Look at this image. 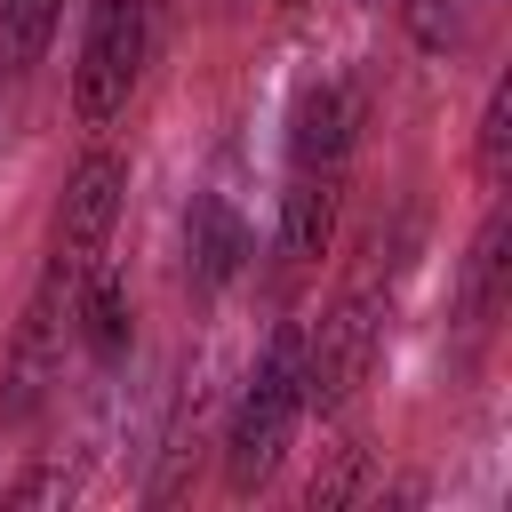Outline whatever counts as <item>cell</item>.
Returning a JSON list of instances; mask_svg holds the SVG:
<instances>
[{"label": "cell", "instance_id": "obj_8", "mask_svg": "<svg viewBox=\"0 0 512 512\" xmlns=\"http://www.w3.org/2000/svg\"><path fill=\"white\" fill-rule=\"evenodd\" d=\"M328 240H336V176L320 168H304L288 192H280V256L288 264H312V256H328Z\"/></svg>", "mask_w": 512, "mask_h": 512}, {"label": "cell", "instance_id": "obj_6", "mask_svg": "<svg viewBox=\"0 0 512 512\" xmlns=\"http://www.w3.org/2000/svg\"><path fill=\"white\" fill-rule=\"evenodd\" d=\"M240 264H248V224H240V208L216 200V192H200V200L184 208V272H192V288H224Z\"/></svg>", "mask_w": 512, "mask_h": 512}, {"label": "cell", "instance_id": "obj_11", "mask_svg": "<svg viewBox=\"0 0 512 512\" xmlns=\"http://www.w3.org/2000/svg\"><path fill=\"white\" fill-rule=\"evenodd\" d=\"M504 208L480 224V240H472V264H464V320H488L496 312V280H504Z\"/></svg>", "mask_w": 512, "mask_h": 512}, {"label": "cell", "instance_id": "obj_9", "mask_svg": "<svg viewBox=\"0 0 512 512\" xmlns=\"http://www.w3.org/2000/svg\"><path fill=\"white\" fill-rule=\"evenodd\" d=\"M72 320H80V336H88L96 360H120V352H128V280H120L104 256L88 264V280H80V296H72Z\"/></svg>", "mask_w": 512, "mask_h": 512}, {"label": "cell", "instance_id": "obj_7", "mask_svg": "<svg viewBox=\"0 0 512 512\" xmlns=\"http://www.w3.org/2000/svg\"><path fill=\"white\" fill-rule=\"evenodd\" d=\"M352 120H360L352 88H304V96H296V128H288L296 168H336V160L352 152Z\"/></svg>", "mask_w": 512, "mask_h": 512}, {"label": "cell", "instance_id": "obj_3", "mask_svg": "<svg viewBox=\"0 0 512 512\" xmlns=\"http://www.w3.org/2000/svg\"><path fill=\"white\" fill-rule=\"evenodd\" d=\"M72 296H80V280L48 256V272H40V288H32V304H24V320H16V344H8V392H0V416H32L40 408V392L56 384V368H64V328H72Z\"/></svg>", "mask_w": 512, "mask_h": 512}, {"label": "cell", "instance_id": "obj_4", "mask_svg": "<svg viewBox=\"0 0 512 512\" xmlns=\"http://www.w3.org/2000/svg\"><path fill=\"white\" fill-rule=\"evenodd\" d=\"M120 200H128V160L120 152H88L72 176H64V200H56V264L72 280H88V264L104 256L112 224H120Z\"/></svg>", "mask_w": 512, "mask_h": 512}, {"label": "cell", "instance_id": "obj_10", "mask_svg": "<svg viewBox=\"0 0 512 512\" xmlns=\"http://www.w3.org/2000/svg\"><path fill=\"white\" fill-rule=\"evenodd\" d=\"M56 40V0H0V72H32Z\"/></svg>", "mask_w": 512, "mask_h": 512}, {"label": "cell", "instance_id": "obj_12", "mask_svg": "<svg viewBox=\"0 0 512 512\" xmlns=\"http://www.w3.org/2000/svg\"><path fill=\"white\" fill-rule=\"evenodd\" d=\"M400 16H408V40H416L424 56H448V48L472 32V0H408Z\"/></svg>", "mask_w": 512, "mask_h": 512}, {"label": "cell", "instance_id": "obj_5", "mask_svg": "<svg viewBox=\"0 0 512 512\" xmlns=\"http://www.w3.org/2000/svg\"><path fill=\"white\" fill-rule=\"evenodd\" d=\"M376 336H384V304H376L368 288H360V296H344V304L304 336V408H336V400L368 376Z\"/></svg>", "mask_w": 512, "mask_h": 512}, {"label": "cell", "instance_id": "obj_2", "mask_svg": "<svg viewBox=\"0 0 512 512\" xmlns=\"http://www.w3.org/2000/svg\"><path fill=\"white\" fill-rule=\"evenodd\" d=\"M144 64V0H88V40H80V72H72V112L88 128L120 120L128 88Z\"/></svg>", "mask_w": 512, "mask_h": 512}, {"label": "cell", "instance_id": "obj_13", "mask_svg": "<svg viewBox=\"0 0 512 512\" xmlns=\"http://www.w3.org/2000/svg\"><path fill=\"white\" fill-rule=\"evenodd\" d=\"M512 176V88L496 80V96H488V112H480V184L496 192Z\"/></svg>", "mask_w": 512, "mask_h": 512}, {"label": "cell", "instance_id": "obj_1", "mask_svg": "<svg viewBox=\"0 0 512 512\" xmlns=\"http://www.w3.org/2000/svg\"><path fill=\"white\" fill-rule=\"evenodd\" d=\"M296 416H304V328H272L256 376H248V392H240V408H232V432H224V480H232L240 496H248L256 480H272Z\"/></svg>", "mask_w": 512, "mask_h": 512}]
</instances>
